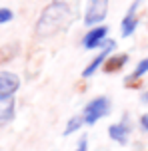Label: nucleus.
<instances>
[{
	"label": "nucleus",
	"mask_w": 148,
	"mask_h": 151,
	"mask_svg": "<svg viewBox=\"0 0 148 151\" xmlns=\"http://www.w3.org/2000/svg\"><path fill=\"white\" fill-rule=\"evenodd\" d=\"M70 20H72V10L68 6V2H64V0H52L40 12L38 20H36V26H34V32L42 40L44 38H52L58 32L66 30Z\"/></svg>",
	"instance_id": "nucleus-1"
},
{
	"label": "nucleus",
	"mask_w": 148,
	"mask_h": 151,
	"mask_svg": "<svg viewBox=\"0 0 148 151\" xmlns=\"http://www.w3.org/2000/svg\"><path fill=\"white\" fill-rule=\"evenodd\" d=\"M110 113V99L106 96H96L92 98L82 109V117H84L86 125H94L96 121H100L102 117H106Z\"/></svg>",
	"instance_id": "nucleus-2"
},
{
	"label": "nucleus",
	"mask_w": 148,
	"mask_h": 151,
	"mask_svg": "<svg viewBox=\"0 0 148 151\" xmlns=\"http://www.w3.org/2000/svg\"><path fill=\"white\" fill-rule=\"evenodd\" d=\"M108 4L110 0H88L84 8V24L88 28L98 26L108 16Z\"/></svg>",
	"instance_id": "nucleus-3"
},
{
	"label": "nucleus",
	"mask_w": 148,
	"mask_h": 151,
	"mask_svg": "<svg viewBox=\"0 0 148 151\" xmlns=\"http://www.w3.org/2000/svg\"><path fill=\"white\" fill-rule=\"evenodd\" d=\"M114 48H116V42L106 38V40H104V44L100 46V50H98V56H96V58H94V60L90 62L84 70H82V78H92V76L96 74L102 66H104V62L108 60V56L114 52Z\"/></svg>",
	"instance_id": "nucleus-4"
},
{
	"label": "nucleus",
	"mask_w": 148,
	"mask_h": 151,
	"mask_svg": "<svg viewBox=\"0 0 148 151\" xmlns=\"http://www.w3.org/2000/svg\"><path fill=\"white\" fill-rule=\"evenodd\" d=\"M142 2H144V0H134L132 4H130V8L126 10V16L122 18V22H120V34H122V38H128L136 32L138 22H140V18H138V8L142 6Z\"/></svg>",
	"instance_id": "nucleus-5"
},
{
	"label": "nucleus",
	"mask_w": 148,
	"mask_h": 151,
	"mask_svg": "<svg viewBox=\"0 0 148 151\" xmlns=\"http://www.w3.org/2000/svg\"><path fill=\"white\" fill-rule=\"evenodd\" d=\"M106 38H108V28L104 24H98V26H92L82 36V46H84V50H100Z\"/></svg>",
	"instance_id": "nucleus-6"
},
{
	"label": "nucleus",
	"mask_w": 148,
	"mask_h": 151,
	"mask_svg": "<svg viewBox=\"0 0 148 151\" xmlns=\"http://www.w3.org/2000/svg\"><path fill=\"white\" fill-rule=\"evenodd\" d=\"M108 137L120 145L128 143V137H130V121H128V115H124L122 121L108 125Z\"/></svg>",
	"instance_id": "nucleus-7"
},
{
	"label": "nucleus",
	"mask_w": 148,
	"mask_h": 151,
	"mask_svg": "<svg viewBox=\"0 0 148 151\" xmlns=\"http://www.w3.org/2000/svg\"><path fill=\"white\" fill-rule=\"evenodd\" d=\"M20 88V78L14 72H0V96H14Z\"/></svg>",
	"instance_id": "nucleus-8"
},
{
	"label": "nucleus",
	"mask_w": 148,
	"mask_h": 151,
	"mask_svg": "<svg viewBox=\"0 0 148 151\" xmlns=\"http://www.w3.org/2000/svg\"><path fill=\"white\" fill-rule=\"evenodd\" d=\"M14 113H16L14 96H0V127L8 125L14 119Z\"/></svg>",
	"instance_id": "nucleus-9"
},
{
	"label": "nucleus",
	"mask_w": 148,
	"mask_h": 151,
	"mask_svg": "<svg viewBox=\"0 0 148 151\" xmlns=\"http://www.w3.org/2000/svg\"><path fill=\"white\" fill-rule=\"evenodd\" d=\"M126 62H128V54H110L108 60L104 62L102 70H104L106 74H112V72H118V70L124 68Z\"/></svg>",
	"instance_id": "nucleus-10"
},
{
	"label": "nucleus",
	"mask_w": 148,
	"mask_h": 151,
	"mask_svg": "<svg viewBox=\"0 0 148 151\" xmlns=\"http://www.w3.org/2000/svg\"><path fill=\"white\" fill-rule=\"evenodd\" d=\"M146 74H148V58H144V60L138 62V66H136V70L132 72V76H128L124 80V83L126 86H132L134 82H138L142 76H146Z\"/></svg>",
	"instance_id": "nucleus-11"
},
{
	"label": "nucleus",
	"mask_w": 148,
	"mask_h": 151,
	"mask_svg": "<svg viewBox=\"0 0 148 151\" xmlns=\"http://www.w3.org/2000/svg\"><path fill=\"white\" fill-rule=\"evenodd\" d=\"M82 125H84L82 113H80V115H74V117L68 119V123H66V127H64V131H62V135L68 137V135H72V133H76L78 129H82Z\"/></svg>",
	"instance_id": "nucleus-12"
},
{
	"label": "nucleus",
	"mask_w": 148,
	"mask_h": 151,
	"mask_svg": "<svg viewBox=\"0 0 148 151\" xmlns=\"http://www.w3.org/2000/svg\"><path fill=\"white\" fill-rule=\"evenodd\" d=\"M12 18H14V12L10 8H0V24L12 22Z\"/></svg>",
	"instance_id": "nucleus-13"
},
{
	"label": "nucleus",
	"mask_w": 148,
	"mask_h": 151,
	"mask_svg": "<svg viewBox=\"0 0 148 151\" xmlns=\"http://www.w3.org/2000/svg\"><path fill=\"white\" fill-rule=\"evenodd\" d=\"M74 151H88V135H82L78 139V145Z\"/></svg>",
	"instance_id": "nucleus-14"
},
{
	"label": "nucleus",
	"mask_w": 148,
	"mask_h": 151,
	"mask_svg": "<svg viewBox=\"0 0 148 151\" xmlns=\"http://www.w3.org/2000/svg\"><path fill=\"white\" fill-rule=\"evenodd\" d=\"M140 127H142V131L148 133V113H142L140 115Z\"/></svg>",
	"instance_id": "nucleus-15"
},
{
	"label": "nucleus",
	"mask_w": 148,
	"mask_h": 151,
	"mask_svg": "<svg viewBox=\"0 0 148 151\" xmlns=\"http://www.w3.org/2000/svg\"><path fill=\"white\" fill-rule=\"evenodd\" d=\"M140 99L144 101V104H148V90H146V91H144V93L140 96Z\"/></svg>",
	"instance_id": "nucleus-16"
}]
</instances>
